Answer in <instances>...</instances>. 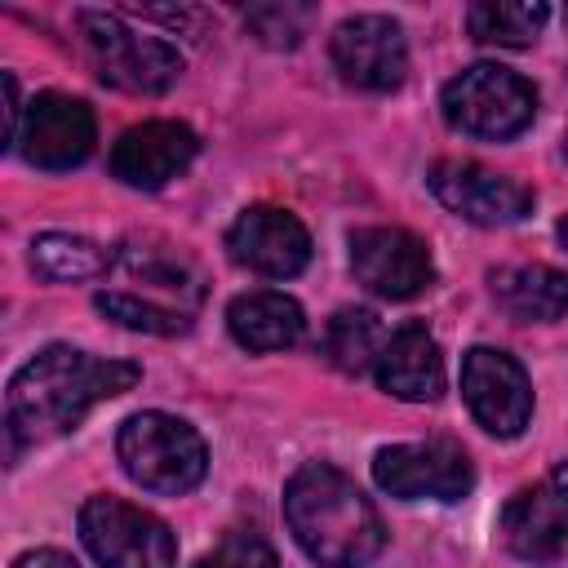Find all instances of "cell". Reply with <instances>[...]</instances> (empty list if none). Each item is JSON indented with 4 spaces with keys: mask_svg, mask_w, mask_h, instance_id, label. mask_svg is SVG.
Listing matches in <instances>:
<instances>
[{
    "mask_svg": "<svg viewBox=\"0 0 568 568\" xmlns=\"http://www.w3.org/2000/svg\"><path fill=\"white\" fill-rule=\"evenodd\" d=\"M138 382H142V368L129 359H102L62 342L36 351L9 377V395H4L9 453H18L22 444H40L75 430L93 404L115 399Z\"/></svg>",
    "mask_w": 568,
    "mask_h": 568,
    "instance_id": "6da1fadb",
    "label": "cell"
},
{
    "mask_svg": "<svg viewBox=\"0 0 568 568\" xmlns=\"http://www.w3.org/2000/svg\"><path fill=\"white\" fill-rule=\"evenodd\" d=\"M284 519L293 541L320 568H364L386 546L377 506L328 462H306L293 470L284 488Z\"/></svg>",
    "mask_w": 568,
    "mask_h": 568,
    "instance_id": "7a4b0ae2",
    "label": "cell"
},
{
    "mask_svg": "<svg viewBox=\"0 0 568 568\" xmlns=\"http://www.w3.org/2000/svg\"><path fill=\"white\" fill-rule=\"evenodd\" d=\"M115 457L138 488L160 493V497L191 493L209 470V448H204L200 430L160 408L124 417V426L115 435Z\"/></svg>",
    "mask_w": 568,
    "mask_h": 568,
    "instance_id": "3957f363",
    "label": "cell"
},
{
    "mask_svg": "<svg viewBox=\"0 0 568 568\" xmlns=\"http://www.w3.org/2000/svg\"><path fill=\"white\" fill-rule=\"evenodd\" d=\"M439 106H444V120L457 133H470V138H484V142H506V138H519L532 124L537 89L510 67L475 62V67L457 71L444 84Z\"/></svg>",
    "mask_w": 568,
    "mask_h": 568,
    "instance_id": "277c9868",
    "label": "cell"
},
{
    "mask_svg": "<svg viewBox=\"0 0 568 568\" xmlns=\"http://www.w3.org/2000/svg\"><path fill=\"white\" fill-rule=\"evenodd\" d=\"M80 31L102 84L124 93H164L182 75V53L160 36H138L115 13L80 9Z\"/></svg>",
    "mask_w": 568,
    "mask_h": 568,
    "instance_id": "5b68a950",
    "label": "cell"
},
{
    "mask_svg": "<svg viewBox=\"0 0 568 568\" xmlns=\"http://www.w3.org/2000/svg\"><path fill=\"white\" fill-rule=\"evenodd\" d=\"M80 541L102 568H173L178 537L169 524L133 501L98 493L80 506Z\"/></svg>",
    "mask_w": 568,
    "mask_h": 568,
    "instance_id": "8992f818",
    "label": "cell"
},
{
    "mask_svg": "<svg viewBox=\"0 0 568 568\" xmlns=\"http://www.w3.org/2000/svg\"><path fill=\"white\" fill-rule=\"evenodd\" d=\"M373 479L382 493L399 501H462L475 488V466L457 439H422L377 448Z\"/></svg>",
    "mask_w": 568,
    "mask_h": 568,
    "instance_id": "52a82bcc",
    "label": "cell"
},
{
    "mask_svg": "<svg viewBox=\"0 0 568 568\" xmlns=\"http://www.w3.org/2000/svg\"><path fill=\"white\" fill-rule=\"evenodd\" d=\"M351 271L368 293L386 302H408L430 288L435 257L426 240L404 226H359L351 231Z\"/></svg>",
    "mask_w": 568,
    "mask_h": 568,
    "instance_id": "ba28073f",
    "label": "cell"
},
{
    "mask_svg": "<svg viewBox=\"0 0 568 568\" xmlns=\"http://www.w3.org/2000/svg\"><path fill=\"white\" fill-rule=\"evenodd\" d=\"M462 395H466V408L475 413V422L497 439L524 435V426L532 417L528 373L515 355H506L497 346H470L462 355Z\"/></svg>",
    "mask_w": 568,
    "mask_h": 568,
    "instance_id": "9c48e42d",
    "label": "cell"
},
{
    "mask_svg": "<svg viewBox=\"0 0 568 568\" xmlns=\"http://www.w3.org/2000/svg\"><path fill=\"white\" fill-rule=\"evenodd\" d=\"M426 182L448 213H457L475 226H515L537 204L532 186H524L510 173H493L475 160H439Z\"/></svg>",
    "mask_w": 568,
    "mask_h": 568,
    "instance_id": "30bf717a",
    "label": "cell"
},
{
    "mask_svg": "<svg viewBox=\"0 0 568 568\" xmlns=\"http://www.w3.org/2000/svg\"><path fill=\"white\" fill-rule=\"evenodd\" d=\"M328 53H333L337 75L355 89H368V93L399 89L404 75H408V40H404L399 22L386 18V13L342 18L333 27Z\"/></svg>",
    "mask_w": 568,
    "mask_h": 568,
    "instance_id": "8fae6325",
    "label": "cell"
},
{
    "mask_svg": "<svg viewBox=\"0 0 568 568\" xmlns=\"http://www.w3.org/2000/svg\"><path fill=\"white\" fill-rule=\"evenodd\" d=\"M93 142H98V120H93L89 102L49 89V93H36L27 102L22 133H18L13 151H22V160L36 169L62 173V169L84 164Z\"/></svg>",
    "mask_w": 568,
    "mask_h": 568,
    "instance_id": "7c38bea8",
    "label": "cell"
},
{
    "mask_svg": "<svg viewBox=\"0 0 568 568\" xmlns=\"http://www.w3.org/2000/svg\"><path fill=\"white\" fill-rule=\"evenodd\" d=\"M226 253L235 266L266 275V280H293L311 262V235L306 226L275 204L244 209L226 231Z\"/></svg>",
    "mask_w": 568,
    "mask_h": 568,
    "instance_id": "4fadbf2b",
    "label": "cell"
},
{
    "mask_svg": "<svg viewBox=\"0 0 568 568\" xmlns=\"http://www.w3.org/2000/svg\"><path fill=\"white\" fill-rule=\"evenodd\" d=\"M501 537L510 555L528 564H550L568 541V462L550 466L537 484L519 488L501 506Z\"/></svg>",
    "mask_w": 568,
    "mask_h": 568,
    "instance_id": "5bb4252c",
    "label": "cell"
},
{
    "mask_svg": "<svg viewBox=\"0 0 568 568\" xmlns=\"http://www.w3.org/2000/svg\"><path fill=\"white\" fill-rule=\"evenodd\" d=\"M200 155V138L182 120H142L111 146V173L133 191H160Z\"/></svg>",
    "mask_w": 568,
    "mask_h": 568,
    "instance_id": "9a60e30c",
    "label": "cell"
},
{
    "mask_svg": "<svg viewBox=\"0 0 568 568\" xmlns=\"http://www.w3.org/2000/svg\"><path fill=\"white\" fill-rule=\"evenodd\" d=\"M377 373V386L395 399H408V404H430L444 395V351L439 342L426 333V324L408 320L399 324L386 342H382V355L373 364Z\"/></svg>",
    "mask_w": 568,
    "mask_h": 568,
    "instance_id": "2e32d148",
    "label": "cell"
},
{
    "mask_svg": "<svg viewBox=\"0 0 568 568\" xmlns=\"http://www.w3.org/2000/svg\"><path fill=\"white\" fill-rule=\"evenodd\" d=\"M226 328L244 351H288L306 337V311L280 288H248L231 297Z\"/></svg>",
    "mask_w": 568,
    "mask_h": 568,
    "instance_id": "e0dca14e",
    "label": "cell"
},
{
    "mask_svg": "<svg viewBox=\"0 0 568 568\" xmlns=\"http://www.w3.org/2000/svg\"><path fill=\"white\" fill-rule=\"evenodd\" d=\"M493 302L519 324H550L568 315V271L555 266H497L488 271Z\"/></svg>",
    "mask_w": 568,
    "mask_h": 568,
    "instance_id": "ac0fdd59",
    "label": "cell"
},
{
    "mask_svg": "<svg viewBox=\"0 0 568 568\" xmlns=\"http://www.w3.org/2000/svg\"><path fill=\"white\" fill-rule=\"evenodd\" d=\"M550 9L537 0H475L466 9V31L479 44H497V49H524L537 40V31L546 27Z\"/></svg>",
    "mask_w": 568,
    "mask_h": 568,
    "instance_id": "d6986e66",
    "label": "cell"
},
{
    "mask_svg": "<svg viewBox=\"0 0 568 568\" xmlns=\"http://www.w3.org/2000/svg\"><path fill=\"white\" fill-rule=\"evenodd\" d=\"M382 324H377V315L373 311H364V306H342V311H333V320L324 324V337H320V346H324V359L337 368V373H364V368H373L377 364V355H382Z\"/></svg>",
    "mask_w": 568,
    "mask_h": 568,
    "instance_id": "ffe728a7",
    "label": "cell"
},
{
    "mask_svg": "<svg viewBox=\"0 0 568 568\" xmlns=\"http://www.w3.org/2000/svg\"><path fill=\"white\" fill-rule=\"evenodd\" d=\"M31 266L44 275V280H58V284H71V280H98L106 275L111 266V253L84 235H71V231H44L36 235L31 244Z\"/></svg>",
    "mask_w": 568,
    "mask_h": 568,
    "instance_id": "44dd1931",
    "label": "cell"
},
{
    "mask_svg": "<svg viewBox=\"0 0 568 568\" xmlns=\"http://www.w3.org/2000/svg\"><path fill=\"white\" fill-rule=\"evenodd\" d=\"M93 306L115 320L120 328H133V333H155V337H178L191 328V320L182 311H169V306H155V302H142L133 293H98Z\"/></svg>",
    "mask_w": 568,
    "mask_h": 568,
    "instance_id": "7402d4cb",
    "label": "cell"
},
{
    "mask_svg": "<svg viewBox=\"0 0 568 568\" xmlns=\"http://www.w3.org/2000/svg\"><path fill=\"white\" fill-rule=\"evenodd\" d=\"M248 31L271 44V49H297L302 36H306V22H311V9L306 4H257L248 9Z\"/></svg>",
    "mask_w": 568,
    "mask_h": 568,
    "instance_id": "603a6c76",
    "label": "cell"
},
{
    "mask_svg": "<svg viewBox=\"0 0 568 568\" xmlns=\"http://www.w3.org/2000/svg\"><path fill=\"white\" fill-rule=\"evenodd\" d=\"M195 568H275V550L253 528H231L213 555H204Z\"/></svg>",
    "mask_w": 568,
    "mask_h": 568,
    "instance_id": "cb8c5ba5",
    "label": "cell"
},
{
    "mask_svg": "<svg viewBox=\"0 0 568 568\" xmlns=\"http://www.w3.org/2000/svg\"><path fill=\"white\" fill-rule=\"evenodd\" d=\"M124 266L133 271V275H142V280H151V284H160V288H186V293H195V284H191V271L182 266V262H160L151 248H124Z\"/></svg>",
    "mask_w": 568,
    "mask_h": 568,
    "instance_id": "d4e9b609",
    "label": "cell"
},
{
    "mask_svg": "<svg viewBox=\"0 0 568 568\" xmlns=\"http://www.w3.org/2000/svg\"><path fill=\"white\" fill-rule=\"evenodd\" d=\"M0 84H4V146L13 151L18 146V133H22V98H18V75L13 71H4L0 75Z\"/></svg>",
    "mask_w": 568,
    "mask_h": 568,
    "instance_id": "484cf974",
    "label": "cell"
},
{
    "mask_svg": "<svg viewBox=\"0 0 568 568\" xmlns=\"http://www.w3.org/2000/svg\"><path fill=\"white\" fill-rule=\"evenodd\" d=\"M13 568H80L71 555H62V550H27V555H18L13 559Z\"/></svg>",
    "mask_w": 568,
    "mask_h": 568,
    "instance_id": "4316f807",
    "label": "cell"
},
{
    "mask_svg": "<svg viewBox=\"0 0 568 568\" xmlns=\"http://www.w3.org/2000/svg\"><path fill=\"white\" fill-rule=\"evenodd\" d=\"M555 235H559V244H564V248H568V217H564V222H559V226H555Z\"/></svg>",
    "mask_w": 568,
    "mask_h": 568,
    "instance_id": "83f0119b",
    "label": "cell"
},
{
    "mask_svg": "<svg viewBox=\"0 0 568 568\" xmlns=\"http://www.w3.org/2000/svg\"><path fill=\"white\" fill-rule=\"evenodd\" d=\"M564 155H568V138H564Z\"/></svg>",
    "mask_w": 568,
    "mask_h": 568,
    "instance_id": "f1b7e54d",
    "label": "cell"
}]
</instances>
